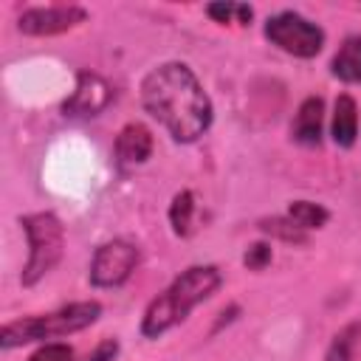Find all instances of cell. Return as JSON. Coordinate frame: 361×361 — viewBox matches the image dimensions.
Wrapping results in <instances>:
<instances>
[{
  "label": "cell",
  "mask_w": 361,
  "mask_h": 361,
  "mask_svg": "<svg viewBox=\"0 0 361 361\" xmlns=\"http://www.w3.org/2000/svg\"><path fill=\"white\" fill-rule=\"evenodd\" d=\"M257 231L271 237V240H279V243H288V245H307V231L299 228L288 214H274V217H259L257 220Z\"/></svg>",
  "instance_id": "obj_14"
},
{
  "label": "cell",
  "mask_w": 361,
  "mask_h": 361,
  "mask_svg": "<svg viewBox=\"0 0 361 361\" xmlns=\"http://www.w3.org/2000/svg\"><path fill=\"white\" fill-rule=\"evenodd\" d=\"M113 99H116L113 85L102 73H96L90 68H82V71H76L73 90L62 102L59 110L68 118H96L113 104Z\"/></svg>",
  "instance_id": "obj_8"
},
{
  "label": "cell",
  "mask_w": 361,
  "mask_h": 361,
  "mask_svg": "<svg viewBox=\"0 0 361 361\" xmlns=\"http://www.w3.org/2000/svg\"><path fill=\"white\" fill-rule=\"evenodd\" d=\"M358 102L350 93H338L330 113V141L338 149H353L358 141Z\"/></svg>",
  "instance_id": "obj_11"
},
{
  "label": "cell",
  "mask_w": 361,
  "mask_h": 361,
  "mask_svg": "<svg viewBox=\"0 0 361 361\" xmlns=\"http://www.w3.org/2000/svg\"><path fill=\"white\" fill-rule=\"evenodd\" d=\"M271 262H274V245H271V240H257V243H251L243 251V265L248 271H254V274L265 271Z\"/></svg>",
  "instance_id": "obj_18"
},
{
  "label": "cell",
  "mask_w": 361,
  "mask_h": 361,
  "mask_svg": "<svg viewBox=\"0 0 361 361\" xmlns=\"http://www.w3.org/2000/svg\"><path fill=\"white\" fill-rule=\"evenodd\" d=\"M262 37L274 48H279L282 54H288L293 59H313L322 54L324 42H327L324 28L293 8L268 14L262 23Z\"/></svg>",
  "instance_id": "obj_5"
},
{
  "label": "cell",
  "mask_w": 361,
  "mask_h": 361,
  "mask_svg": "<svg viewBox=\"0 0 361 361\" xmlns=\"http://www.w3.org/2000/svg\"><path fill=\"white\" fill-rule=\"evenodd\" d=\"M330 76L344 85H361V34L341 39L338 51L330 59Z\"/></svg>",
  "instance_id": "obj_12"
},
{
  "label": "cell",
  "mask_w": 361,
  "mask_h": 361,
  "mask_svg": "<svg viewBox=\"0 0 361 361\" xmlns=\"http://www.w3.org/2000/svg\"><path fill=\"white\" fill-rule=\"evenodd\" d=\"M25 361H73V347L65 341H45Z\"/></svg>",
  "instance_id": "obj_19"
},
{
  "label": "cell",
  "mask_w": 361,
  "mask_h": 361,
  "mask_svg": "<svg viewBox=\"0 0 361 361\" xmlns=\"http://www.w3.org/2000/svg\"><path fill=\"white\" fill-rule=\"evenodd\" d=\"M361 341V322H350L344 324L327 344L324 350V361H353L355 347Z\"/></svg>",
  "instance_id": "obj_16"
},
{
  "label": "cell",
  "mask_w": 361,
  "mask_h": 361,
  "mask_svg": "<svg viewBox=\"0 0 361 361\" xmlns=\"http://www.w3.org/2000/svg\"><path fill=\"white\" fill-rule=\"evenodd\" d=\"M203 11L217 25H251L254 20V8L248 3H209Z\"/></svg>",
  "instance_id": "obj_17"
},
{
  "label": "cell",
  "mask_w": 361,
  "mask_h": 361,
  "mask_svg": "<svg viewBox=\"0 0 361 361\" xmlns=\"http://www.w3.org/2000/svg\"><path fill=\"white\" fill-rule=\"evenodd\" d=\"M20 228L28 243V257L20 271V285L34 288L65 257V226L54 212H31L20 217Z\"/></svg>",
  "instance_id": "obj_4"
},
{
  "label": "cell",
  "mask_w": 361,
  "mask_h": 361,
  "mask_svg": "<svg viewBox=\"0 0 361 361\" xmlns=\"http://www.w3.org/2000/svg\"><path fill=\"white\" fill-rule=\"evenodd\" d=\"M138 99L144 113L158 121L175 144H195L214 124L212 96L197 73L180 59L149 68L138 85Z\"/></svg>",
  "instance_id": "obj_1"
},
{
  "label": "cell",
  "mask_w": 361,
  "mask_h": 361,
  "mask_svg": "<svg viewBox=\"0 0 361 361\" xmlns=\"http://www.w3.org/2000/svg\"><path fill=\"white\" fill-rule=\"evenodd\" d=\"M118 353H121V341L113 336V338H102V341L87 353L85 361H116Z\"/></svg>",
  "instance_id": "obj_20"
},
{
  "label": "cell",
  "mask_w": 361,
  "mask_h": 361,
  "mask_svg": "<svg viewBox=\"0 0 361 361\" xmlns=\"http://www.w3.org/2000/svg\"><path fill=\"white\" fill-rule=\"evenodd\" d=\"M138 265H141L138 243H133L127 237H113V240L96 245L90 265H87V282L96 290H113V288L127 285Z\"/></svg>",
  "instance_id": "obj_6"
},
{
  "label": "cell",
  "mask_w": 361,
  "mask_h": 361,
  "mask_svg": "<svg viewBox=\"0 0 361 361\" xmlns=\"http://www.w3.org/2000/svg\"><path fill=\"white\" fill-rule=\"evenodd\" d=\"M220 285H223V271L214 262H195L183 268L155 299H149L138 333L147 341H158L161 336L183 324L197 305L209 302L220 290Z\"/></svg>",
  "instance_id": "obj_2"
},
{
  "label": "cell",
  "mask_w": 361,
  "mask_h": 361,
  "mask_svg": "<svg viewBox=\"0 0 361 361\" xmlns=\"http://www.w3.org/2000/svg\"><path fill=\"white\" fill-rule=\"evenodd\" d=\"M87 8L76 3H54V6H31L17 17V31L23 37H59L82 23H87Z\"/></svg>",
  "instance_id": "obj_7"
},
{
  "label": "cell",
  "mask_w": 361,
  "mask_h": 361,
  "mask_svg": "<svg viewBox=\"0 0 361 361\" xmlns=\"http://www.w3.org/2000/svg\"><path fill=\"white\" fill-rule=\"evenodd\" d=\"M102 302L99 299H79L68 302L51 313H34L23 319H11L0 330V347L14 350L25 344H45V341H59L65 336L82 333L93 327L102 319Z\"/></svg>",
  "instance_id": "obj_3"
},
{
  "label": "cell",
  "mask_w": 361,
  "mask_h": 361,
  "mask_svg": "<svg viewBox=\"0 0 361 361\" xmlns=\"http://www.w3.org/2000/svg\"><path fill=\"white\" fill-rule=\"evenodd\" d=\"M195 212H197V195L192 189H180L172 195L169 209H166V220L175 237H189L195 231Z\"/></svg>",
  "instance_id": "obj_13"
},
{
  "label": "cell",
  "mask_w": 361,
  "mask_h": 361,
  "mask_svg": "<svg viewBox=\"0 0 361 361\" xmlns=\"http://www.w3.org/2000/svg\"><path fill=\"white\" fill-rule=\"evenodd\" d=\"M299 228H305L307 234L310 231H319L330 223V209L324 203H316V200H290L288 203V212H285Z\"/></svg>",
  "instance_id": "obj_15"
},
{
  "label": "cell",
  "mask_w": 361,
  "mask_h": 361,
  "mask_svg": "<svg viewBox=\"0 0 361 361\" xmlns=\"http://www.w3.org/2000/svg\"><path fill=\"white\" fill-rule=\"evenodd\" d=\"M290 141L307 149L324 141V99L322 96H305L299 102L293 121H290Z\"/></svg>",
  "instance_id": "obj_10"
},
{
  "label": "cell",
  "mask_w": 361,
  "mask_h": 361,
  "mask_svg": "<svg viewBox=\"0 0 361 361\" xmlns=\"http://www.w3.org/2000/svg\"><path fill=\"white\" fill-rule=\"evenodd\" d=\"M217 316H220V319L214 322V327H212V333H217V330H220L223 324H231V322H234V319L240 316V305H228V307H223V310H220Z\"/></svg>",
  "instance_id": "obj_21"
},
{
  "label": "cell",
  "mask_w": 361,
  "mask_h": 361,
  "mask_svg": "<svg viewBox=\"0 0 361 361\" xmlns=\"http://www.w3.org/2000/svg\"><path fill=\"white\" fill-rule=\"evenodd\" d=\"M152 149H155V138H152V130L141 121H127L118 133H116V141H113V161L118 169H133V166H141L152 158Z\"/></svg>",
  "instance_id": "obj_9"
}]
</instances>
